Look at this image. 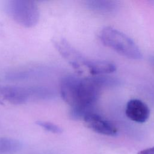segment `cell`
Listing matches in <instances>:
<instances>
[{"label": "cell", "mask_w": 154, "mask_h": 154, "mask_svg": "<svg viewBox=\"0 0 154 154\" xmlns=\"http://www.w3.org/2000/svg\"><path fill=\"white\" fill-rule=\"evenodd\" d=\"M113 81L104 76L81 78L73 75L63 77L60 82L63 99L71 106L70 117L82 120L97 101L102 88Z\"/></svg>", "instance_id": "obj_1"}, {"label": "cell", "mask_w": 154, "mask_h": 154, "mask_svg": "<svg viewBox=\"0 0 154 154\" xmlns=\"http://www.w3.org/2000/svg\"><path fill=\"white\" fill-rule=\"evenodd\" d=\"M99 37L103 45L125 57L133 60L142 57V53L136 43L128 35L112 27L103 28Z\"/></svg>", "instance_id": "obj_2"}, {"label": "cell", "mask_w": 154, "mask_h": 154, "mask_svg": "<svg viewBox=\"0 0 154 154\" xmlns=\"http://www.w3.org/2000/svg\"><path fill=\"white\" fill-rule=\"evenodd\" d=\"M5 10L15 22L25 28L35 26L39 20L38 8L33 1H8L5 5Z\"/></svg>", "instance_id": "obj_3"}, {"label": "cell", "mask_w": 154, "mask_h": 154, "mask_svg": "<svg viewBox=\"0 0 154 154\" xmlns=\"http://www.w3.org/2000/svg\"><path fill=\"white\" fill-rule=\"evenodd\" d=\"M0 97L14 105L22 104L31 98L35 99L34 87L0 85Z\"/></svg>", "instance_id": "obj_4"}, {"label": "cell", "mask_w": 154, "mask_h": 154, "mask_svg": "<svg viewBox=\"0 0 154 154\" xmlns=\"http://www.w3.org/2000/svg\"><path fill=\"white\" fill-rule=\"evenodd\" d=\"M82 120L88 128L98 134L114 136L117 133V129L112 122L93 111L87 113Z\"/></svg>", "instance_id": "obj_5"}, {"label": "cell", "mask_w": 154, "mask_h": 154, "mask_svg": "<svg viewBox=\"0 0 154 154\" xmlns=\"http://www.w3.org/2000/svg\"><path fill=\"white\" fill-rule=\"evenodd\" d=\"M53 43L58 52L73 67L80 70L82 66H85L87 59L66 40H56Z\"/></svg>", "instance_id": "obj_6"}, {"label": "cell", "mask_w": 154, "mask_h": 154, "mask_svg": "<svg viewBox=\"0 0 154 154\" xmlns=\"http://www.w3.org/2000/svg\"><path fill=\"white\" fill-rule=\"evenodd\" d=\"M126 116L137 123H144L150 116V109L147 105L138 99L129 100L125 108Z\"/></svg>", "instance_id": "obj_7"}, {"label": "cell", "mask_w": 154, "mask_h": 154, "mask_svg": "<svg viewBox=\"0 0 154 154\" xmlns=\"http://www.w3.org/2000/svg\"><path fill=\"white\" fill-rule=\"evenodd\" d=\"M85 67L91 75L96 76H103L116 70V66L114 63L105 60H87Z\"/></svg>", "instance_id": "obj_8"}, {"label": "cell", "mask_w": 154, "mask_h": 154, "mask_svg": "<svg viewBox=\"0 0 154 154\" xmlns=\"http://www.w3.org/2000/svg\"><path fill=\"white\" fill-rule=\"evenodd\" d=\"M87 7L97 13H111L116 8V2L112 1L91 0L85 2Z\"/></svg>", "instance_id": "obj_9"}, {"label": "cell", "mask_w": 154, "mask_h": 154, "mask_svg": "<svg viewBox=\"0 0 154 154\" xmlns=\"http://www.w3.org/2000/svg\"><path fill=\"white\" fill-rule=\"evenodd\" d=\"M22 144L18 140L2 137L0 138V153H11L18 152L22 149Z\"/></svg>", "instance_id": "obj_10"}, {"label": "cell", "mask_w": 154, "mask_h": 154, "mask_svg": "<svg viewBox=\"0 0 154 154\" xmlns=\"http://www.w3.org/2000/svg\"><path fill=\"white\" fill-rule=\"evenodd\" d=\"M36 124L38 126L49 132L54 134H60L63 132V129L59 126L51 122L45 121H37Z\"/></svg>", "instance_id": "obj_11"}, {"label": "cell", "mask_w": 154, "mask_h": 154, "mask_svg": "<svg viewBox=\"0 0 154 154\" xmlns=\"http://www.w3.org/2000/svg\"><path fill=\"white\" fill-rule=\"evenodd\" d=\"M137 154H154V147L141 150Z\"/></svg>", "instance_id": "obj_12"}]
</instances>
